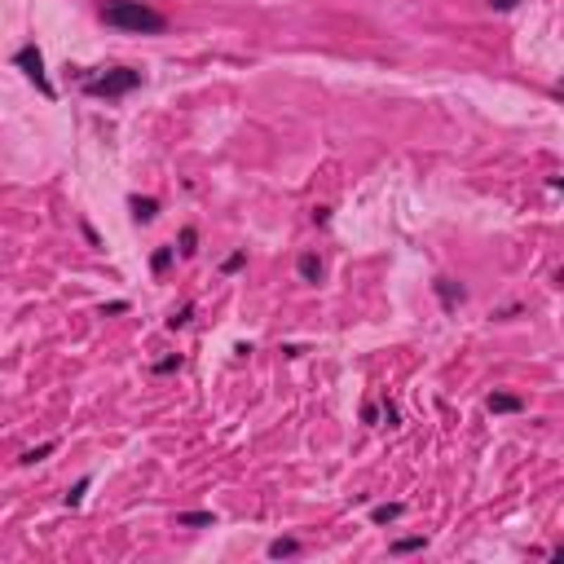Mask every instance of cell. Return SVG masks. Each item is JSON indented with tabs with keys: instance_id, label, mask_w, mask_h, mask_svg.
Segmentation results:
<instances>
[{
	"instance_id": "1",
	"label": "cell",
	"mask_w": 564,
	"mask_h": 564,
	"mask_svg": "<svg viewBox=\"0 0 564 564\" xmlns=\"http://www.w3.org/2000/svg\"><path fill=\"white\" fill-rule=\"evenodd\" d=\"M102 23L115 31H132V36H163L168 31V18L159 9H150L146 0H106L102 9Z\"/></svg>"
},
{
	"instance_id": "2",
	"label": "cell",
	"mask_w": 564,
	"mask_h": 564,
	"mask_svg": "<svg viewBox=\"0 0 564 564\" xmlns=\"http://www.w3.org/2000/svg\"><path fill=\"white\" fill-rule=\"evenodd\" d=\"M79 89L97 102H115V97H128L132 89H141V71L132 66H106V71H75Z\"/></svg>"
},
{
	"instance_id": "3",
	"label": "cell",
	"mask_w": 564,
	"mask_h": 564,
	"mask_svg": "<svg viewBox=\"0 0 564 564\" xmlns=\"http://www.w3.org/2000/svg\"><path fill=\"white\" fill-rule=\"evenodd\" d=\"M13 66H18V71L31 79V84L40 89V97H44V102H53V97H58L53 79H49V71H44V53H40V44H36V40H31V44H23L18 53H13Z\"/></svg>"
},
{
	"instance_id": "4",
	"label": "cell",
	"mask_w": 564,
	"mask_h": 564,
	"mask_svg": "<svg viewBox=\"0 0 564 564\" xmlns=\"http://www.w3.org/2000/svg\"><path fill=\"white\" fill-rule=\"evenodd\" d=\"M432 291H437V300L445 305V313H454L463 300H468V291H463L454 278H437V282H432Z\"/></svg>"
},
{
	"instance_id": "5",
	"label": "cell",
	"mask_w": 564,
	"mask_h": 564,
	"mask_svg": "<svg viewBox=\"0 0 564 564\" xmlns=\"http://www.w3.org/2000/svg\"><path fill=\"white\" fill-rule=\"evenodd\" d=\"M485 410L489 414H520L525 410V397H516V392H489L485 397Z\"/></svg>"
},
{
	"instance_id": "6",
	"label": "cell",
	"mask_w": 564,
	"mask_h": 564,
	"mask_svg": "<svg viewBox=\"0 0 564 564\" xmlns=\"http://www.w3.org/2000/svg\"><path fill=\"white\" fill-rule=\"evenodd\" d=\"M128 207H132V221H137V225H150L155 217H159V198H150V194H132L128 198Z\"/></svg>"
},
{
	"instance_id": "7",
	"label": "cell",
	"mask_w": 564,
	"mask_h": 564,
	"mask_svg": "<svg viewBox=\"0 0 564 564\" xmlns=\"http://www.w3.org/2000/svg\"><path fill=\"white\" fill-rule=\"evenodd\" d=\"M177 525L181 529H212V525H217V511H181Z\"/></svg>"
},
{
	"instance_id": "8",
	"label": "cell",
	"mask_w": 564,
	"mask_h": 564,
	"mask_svg": "<svg viewBox=\"0 0 564 564\" xmlns=\"http://www.w3.org/2000/svg\"><path fill=\"white\" fill-rule=\"evenodd\" d=\"M406 516V503H379V507H371V520L375 525H392V520H402Z\"/></svg>"
},
{
	"instance_id": "9",
	"label": "cell",
	"mask_w": 564,
	"mask_h": 564,
	"mask_svg": "<svg viewBox=\"0 0 564 564\" xmlns=\"http://www.w3.org/2000/svg\"><path fill=\"white\" fill-rule=\"evenodd\" d=\"M295 269H300V278H305V282H322V260H318V252H305Z\"/></svg>"
},
{
	"instance_id": "10",
	"label": "cell",
	"mask_w": 564,
	"mask_h": 564,
	"mask_svg": "<svg viewBox=\"0 0 564 564\" xmlns=\"http://www.w3.org/2000/svg\"><path fill=\"white\" fill-rule=\"evenodd\" d=\"M291 556H300V542L295 538H274L269 542V560H291Z\"/></svg>"
},
{
	"instance_id": "11",
	"label": "cell",
	"mask_w": 564,
	"mask_h": 564,
	"mask_svg": "<svg viewBox=\"0 0 564 564\" xmlns=\"http://www.w3.org/2000/svg\"><path fill=\"white\" fill-rule=\"evenodd\" d=\"M53 450H58V441H44V445H31V450H23L18 459L27 463V468H36V463H44V459L53 454Z\"/></svg>"
},
{
	"instance_id": "12",
	"label": "cell",
	"mask_w": 564,
	"mask_h": 564,
	"mask_svg": "<svg viewBox=\"0 0 564 564\" xmlns=\"http://www.w3.org/2000/svg\"><path fill=\"white\" fill-rule=\"evenodd\" d=\"M172 260H177V247H159V252L150 256V269H155V274H168Z\"/></svg>"
},
{
	"instance_id": "13",
	"label": "cell",
	"mask_w": 564,
	"mask_h": 564,
	"mask_svg": "<svg viewBox=\"0 0 564 564\" xmlns=\"http://www.w3.org/2000/svg\"><path fill=\"white\" fill-rule=\"evenodd\" d=\"M423 546H428V538H397L388 551L392 556H410V551H423Z\"/></svg>"
},
{
	"instance_id": "14",
	"label": "cell",
	"mask_w": 564,
	"mask_h": 564,
	"mask_svg": "<svg viewBox=\"0 0 564 564\" xmlns=\"http://www.w3.org/2000/svg\"><path fill=\"white\" fill-rule=\"evenodd\" d=\"M190 318H194V305H181V309H172V313H168V331L190 326Z\"/></svg>"
},
{
	"instance_id": "15",
	"label": "cell",
	"mask_w": 564,
	"mask_h": 564,
	"mask_svg": "<svg viewBox=\"0 0 564 564\" xmlns=\"http://www.w3.org/2000/svg\"><path fill=\"white\" fill-rule=\"evenodd\" d=\"M194 252H198V229L186 225V229H181V256H194Z\"/></svg>"
},
{
	"instance_id": "16",
	"label": "cell",
	"mask_w": 564,
	"mask_h": 564,
	"mask_svg": "<svg viewBox=\"0 0 564 564\" xmlns=\"http://www.w3.org/2000/svg\"><path fill=\"white\" fill-rule=\"evenodd\" d=\"M89 485H93V476H84V480H75V489L66 494V507H79V503H84V494H89Z\"/></svg>"
},
{
	"instance_id": "17",
	"label": "cell",
	"mask_w": 564,
	"mask_h": 564,
	"mask_svg": "<svg viewBox=\"0 0 564 564\" xmlns=\"http://www.w3.org/2000/svg\"><path fill=\"white\" fill-rule=\"evenodd\" d=\"M379 419H384L388 428H397V423H402V410H397V406L388 402V397H384V402H379Z\"/></svg>"
},
{
	"instance_id": "18",
	"label": "cell",
	"mask_w": 564,
	"mask_h": 564,
	"mask_svg": "<svg viewBox=\"0 0 564 564\" xmlns=\"http://www.w3.org/2000/svg\"><path fill=\"white\" fill-rule=\"evenodd\" d=\"M172 371H181V353H177V357H159V361H155V375H172Z\"/></svg>"
},
{
	"instance_id": "19",
	"label": "cell",
	"mask_w": 564,
	"mask_h": 564,
	"mask_svg": "<svg viewBox=\"0 0 564 564\" xmlns=\"http://www.w3.org/2000/svg\"><path fill=\"white\" fill-rule=\"evenodd\" d=\"M243 264H247V256H243V252H234V256H225V260H221V274H238Z\"/></svg>"
},
{
	"instance_id": "20",
	"label": "cell",
	"mask_w": 564,
	"mask_h": 564,
	"mask_svg": "<svg viewBox=\"0 0 564 564\" xmlns=\"http://www.w3.org/2000/svg\"><path fill=\"white\" fill-rule=\"evenodd\" d=\"M485 5H489V9H499V13H511V9L520 5V0H485Z\"/></svg>"
},
{
	"instance_id": "21",
	"label": "cell",
	"mask_w": 564,
	"mask_h": 564,
	"mask_svg": "<svg viewBox=\"0 0 564 564\" xmlns=\"http://www.w3.org/2000/svg\"><path fill=\"white\" fill-rule=\"evenodd\" d=\"M361 419H366V423H379V406L366 402V406H361Z\"/></svg>"
},
{
	"instance_id": "22",
	"label": "cell",
	"mask_w": 564,
	"mask_h": 564,
	"mask_svg": "<svg viewBox=\"0 0 564 564\" xmlns=\"http://www.w3.org/2000/svg\"><path fill=\"white\" fill-rule=\"evenodd\" d=\"M79 229H84V238H89V247H102V238H97V229H93L89 221H79Z\"/></svg>"
},
{
	"instance_id": "23",
	"label": "cell",
	"mask_w": 564,
	"mask_h": 564,
	"mask_svg": "<svg viewBox=\"0 0 564 564\" xmlns=\"http://www.w3.org/2000/svg\"><path fill=\"white\" fill-rule=\"evenodd\" d=\"M326 221H331V207L318 203V207H313V225H326Z\"/></svg>"
},
{
	"instance_id": "24",
	"label": "cell",
	"mask_w": 564,
	"mask_h": 564,
	"mask_svg": "<svg viewBox=\"0 0 564 564\" xmlns=\"http://www.w3.org/2000/svg\"><path fill=\"white\" fill-rule=\"evenodd\" d=\"M102 313H128V300H110V305H102Z\"/></svg>"
}]
</instances>
